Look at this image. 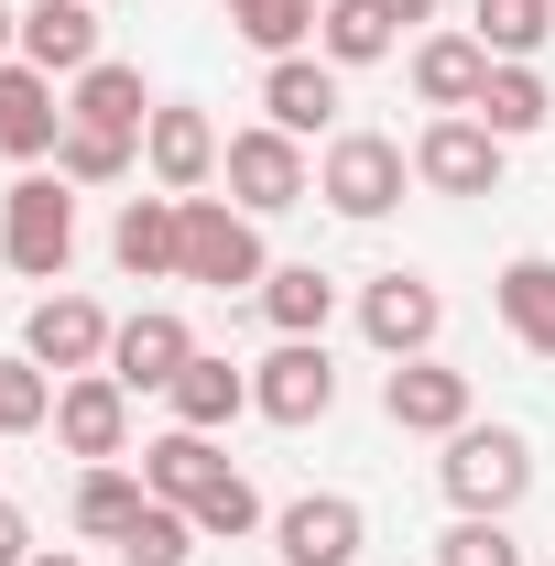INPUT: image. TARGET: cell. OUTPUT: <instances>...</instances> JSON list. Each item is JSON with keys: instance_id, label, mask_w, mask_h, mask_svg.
Returning a JSON list of instances; mask_svg holds the SVG:
<instances>
[{"instance_id": "obj_1", "label": "cell", "mask_w": 555, "mask_h": 566, "mask_svg": "<svg viewBox=\"0 0 555 566\" xmlns=\"http://www.w3.org/2000/svg\"><path fill=\"white\" fill-rule=\"evenodd\" d=\"M0 262L22 283H66V262H76V186L66 175H22L0 197Z\"/></svg>"}, {"instance_id": "obj_2", "label": "cell", "mask_w": 555, "mask_h": 566, "mask_svg": "<svg viewBox=\"0 0 555 566\" xmlns=\"http://www.w3.org/2000/svg\"><path fill=\"white\" fill-rule=\"evenodd\" d=\"M436 480H447L458 512H512V501L534 491V447H523L512 424H458L447 458H436Z\"/></svg>"}, {"instance_id": "obj_3", "label": "cell", "mask_w": 555, "mask_h": 566, "mask_svg": "<svg viewBox=\"0 0 555 566\" xmlns=\"http://www.w3.org/2000/svg\"><path fill=\"white\" fill-rule=\"evenodd\" d=\"M273 273V251H262V218L229 208V197H186V283H208V294H262Z\"/></svg>"}, {"instance_id": "obj_4", "label": "cell", "mask_w": 555, "mask_h": 566, "mask_svg": "<svg viewBox=\"0 0 555 566\" xmlns=\"http://www.w3.org/2000/svg\"><path fill=\"white\" fill-rule=\"evenodd\" d=\"M404 175H415V164H404L392 132H338L327 164H316V197H327L338 218H392L404 208Z\"/></svg>"}, {"instance_id": "obj_5", "label": "cell", "mask_w": 555, "mask_h": 566, "mask_svg": "<svg viewBox=\"0 0 555 566\" xmlns=\"http://www.w3.org/2000/svg\"><path fill=\"white\" fill-rule=\"evenodd\" d=\"M218 175H229V208H251V218H283V208H305V142L294 132H229V153H218Z\"/></svg>"}, {"instance_id": "obj_6", "label": "cell", "mask_w": 555, "mask_h": 566, "mask_svg": "<svg viewBox=\"0 0 555 566\" xmlns=\"http://www.w3.org/2000/svg\"><path fill=\"white\" fill-rule=\"evenodd\" d=\"M359 545H370V512L348 491H305L273 512V556L283 566H359Z\"/></svg>"}, {"instance_id": "obj_7", "label": "cell", "mask_w": 555, "mask_h": 566, "mask_svg": "<svg viewBox=\"0 0 555 566\" xmlns=\"http://www.w3.org/2000/svg\"><path fill=\"white\" fill-rule=\"evenodd\" d=\"M415 186H436V197H501V132H480L469 109L425 120V142H415Z\"/></svg>"}, {"instance_id": "obj_8", "label": "cell", "mask_w": 555, "mask_h": 566, "mask_svg": "<svg viewBox=\"0 0 555 566\" xmlns=\"http://www.w3.org/2000/svg\"><path fill=\"white\" fill-rule=\"evenodd\" d=\"M469 403H480V392H469V370H447L436 349L381 370V415L404 424V436H458V424H469Z\"/></svg>"}, {"instance_id": "obj_9", "label": "cell", "mask_w": 555, "mask_h": 566, "mask_svg": "<svg viewBox=\"0 0 555 566\" xmlns=\"http://www.w3.org/2000/svg\"><path fill=\"white\" fill-rule=\"evenodd\" d=\"M436 327H447V294H436L425 273H381L370 294H359V338H370L381 359H425Z\"/></svg>"}, {"instance_id": "obj_10", "label": "cell", "mask_w": 555, "mask_h": 566, "mask_svg": "<svg viewBox=\"0 0 555 566\" xmlns=\"http://www.w3.org/2000/svg\"><path fill=\"white\" fill-rule=\"evenodd\" d=\"M338 403V359H327V338H283L262 370H251V415H273V424H316Z\"/></svg>"}, {"instance_id": "obj_11", "label": "cell", "mask_w": 555, "mask_h": 566, "mask_svg": "<svg viewBox=\"0 0 555 566\" xmlns=\"http://www.w3.org/2000/svg\"><path fill=\"white\" fill-rule=\"evenodd\" d=\"M186 359H197V327L175 305H142V316H121V338H109V381L121 392H175Z\"/></svg>"}, {"instance_id": "obj_12", "label": "cell", "mask_w": 555, "mask_h": 566, "mask_svg": "<svg viewBox=\"0 0 555 566\" xmlns=\"http://www.w3.org/2000/svg\"><path fill=\"white\" fill-rule=\"evenodd\" d=\"M109 338H121V327H109L87 294H44L33 327H22V359H44V370H66V381H76V370H109Z\"/></svg>"}, {"instance_id": "obj_13", "label": "cell", "mask_w": 555, "mask_h": 566, "mask_svg": "<svg viewBox=\"0 0 555 566\" xmlns=\"http://www.w3.org/2000/svg\"><path fill=\"white\" fill-rule=\"evenodd\" d=\"M218 153H229V142H218L208 109H186V98H164V109H153V132H142V164H153V186H164V197H197V186L218 175Z\"/></svg>"}, {"instance_id": "obj_14", "label": "cell", "mask_w": 555, "mask_h": 566, "mask_svg": "<svg viewBox=\"0 0 555 566\" xmlns=\"http://www.w3.org/2000/svg\"><path fill=\"white\" fill-rule=\"evenodd\" d=\"M55 436H66V458H87V469L121 458V447H132V392H121L109 370H76L66 392H55Z\"/></svg>"}, {"instance_id": "obj_15", "label": "cell", "mask_w": 555, "mask_h": 566, "mask_svg": "<svg viewBox=\"0 0 555 566\" xmlns=\"http://www.w3.org/2000/svg\"><path fill=\"white\" fill-rule=\"evenodd\" d=\"M109 262H121L132 283L186 273V197H132V208H121V229H109Z\"/></svg>"}, {"instance_id": "obj_16", "label": "cell", "mask_w": 555, "mask_h": 566, "mask_svg": "<svg viewBox=\"0 0 555 566\" xmlns=\"http://www.w3.org/2000/svg\"><path fill=\"white\" fill-rule=\"evenodd\" d=\"M262 120H273V132H327V120H338V66H327V55H273V66H262Z\"/></svg>"}, {"instance_id": "obj_17", "label": "cell", "mask_w": 555, "mask_h": 566, "mask_svg": "<svg viewBox=\"0 0 555 566\" xmlns=\"http://www.w3.org/2000/svg\"><path fill=\"white\" fill-rule=\"evenodd\" d=\"M66 120L76 132H109V142H142L153 132V98H142V66H121V55H98V66L66 87Z\"/></svg>"}, {"instance_id": "obj_18", "label": "cell", "mask_w": 555, "mask_h": 566, "mask_svg": "<svg viewBox=\"0 0 555 566\" xmlns=\"http://www.w3.org/2000/svg\"><path fill=\"white\" fill-rule=\"evenodd\" d=\"M218 480H229V458H218V436H197V424H175V436H153V447H142V491L175 501V512H197Z\"/></svg>"}, {"instance_id": "obj_19", "label": "cell", "mask_w": 555, "mask_h": 566, "mask_svg": "<svg viewBox=\"0 0 555 566\" xmlns=\"http://www.w3.org/2000/svg\"><path fill=\"white\" fill-rule=\"evenodd\" d=\"M55 142H66V98H55V76H44V66H0V153L33 164V153H55Z\"/></svg>"}, {"instance_id": "obj_20", "label": "cell", "mask_w": 555, "mask_h": 566, "mask_svg": "<svg viewBox=\"0 0 555 566\" xmlns=\"http://www.w3.org/2000/svg\"><path fill=\"white\" fill-rule=\"evenodd\" d=\"M22 66L87 76L98 66V0H33V11H22Z\"/></svg>"}, {"instance_id": "obj_21", "label": "cell", "mask_w": 555, "mask_h": 566, "mask_svg": "<svg viewBox=\"0 0 555 566\" xmlns=\"http://www.w3.org/2000/svg\"><path fill=\"white\" fill-rule=\"evenodd\" d=\"M480 87H490V44L480 33H425L415 44V98L447 120V109H480Z\"/></svg>"}, {"instance_id": "obj_22", "label": "cell", "mask_w": 555, "mask_h": 566, "mask_svg": "<svg viewBox=\"0 0 555 566\" xmlns=\"http://www.w3.org/2000/svg\"><path fill=\"white\" fill-rule=\"evenodd\" d=\"M490 305H501V327H512V338H523L534 359H555V262H545V251L501 262V283H490Z\"/></svg>"}, {"instance_id": "obj_23", "label": "cell", "mask_w": 555, "mask_h": 566, "mask_svg": "<svg viewBox=\"0 0 555 566\" xmlns=\"http://www.w3.org/2000/svg\"><path fill=\"white\" fill-rule=\"evenodd\" d=\"M164 403H175V424H197V436H218V424H240L251 415V370H229V359H186V370H175V392H164Z\"/></svg>"}, {"instance_id": "obj_24", "label": "cell", "mask_w": 555, "mask_h": 566, "mask_svg": "<svg viewBox=\"0 0 555 566\" xmlns=\"http://www.w3.org/2000/svg\"><path fill=\"white\" fill-rule=\"evenodd\" d=\"M262 316H273L283 338H327V316H338V283L316 273V262H273V273H262Z\"/></svg>"}, {"instance_id": "obj_25", "label": "cell", "mask_w": 555, "mask_h": 566, "mask_svg": "<svg viewBox=\"0 0 555 566\" xmlns=\"http://www.w3.org/2000/svg\"><path fill=\"white\" fill-rule=\"evenodd\" d=\"M316 44H327V66H381V55L404 44V22H392L381 0H327V11H316Z\"/></svg>"}, {"instance_id": "obj_26", "label": "cell", "mask_w": 555, "mask_h": 566, "mask_svg": "<svg viewBox=\"0 0 555 566\" xmlns=\"http://www.w3.org/2000/svg\"><path fill=\"white\" fill-rule=\"evenodd\" d=\"M480 132H501V142H523V132H545L555 120V87L534 66H490V87H480V109H469Z\"/></svg>"}, {"instance_id": "obj_27", "label": "cell", "mask_w": 555, "mask_h": 566, "mask_svg": "<svg viewBox=\"0 0 555 566\" xmlns=\"http://www.w3.org/2000/svg\"><path fill=\"white\" fill-rule=\"evenodd\" d=\"M142 512H153V491H142L132 469H109V458H98V469L76 480V534H98V545H121Z\"/></svg>"}, {"instance_id": "obj_28", "label": "cell", "mask_w": 555, "mask_h": 566, "mask_svg": "<svg viewBox=\"0 0 555 566\" xmlns=\"http://www.w3.org/2000/svg\"><path fill=\"white\" fill-rule=\"evenodd\" d=\"M555 33V0H480V44L490 66H534V44Z\"/></svg>"}, {"instance_id": "obj_29", "label": "cell", "mask_w": 555, "mask_h": 566, "mask_svg": "<svg viewBox=\"0 0 555 566\" xmlns=\"http://www.w3.org/2000/svg\"><path fill=\"white\" fill-rule=\"evenodd\" d=\"M197 545H208V534H197V512H175V501H153V512H142V523L121 534V545H109V556H121V566H186Z\"/></svg>"}, {"instance_id": "obj_30", "label": "cell", "mask_w": 555, "mask_h": 566, "mask_svg": "<svg viewBox=\"0 0 555 566\" xmlns=\"http://www.w3.org/2000/svg\"><path fill=\"white\" fill-rule=\"evenodd\" d=\"M218 11H229V33L262 44V55H294V44L316 33V0H218Z\"/></svg>"}, {"instance_id": "obj_31", "label": "cell", "mask_w": 555, "mask_h": 566, "mask_svg": "<svg viewBox=\"0 0 555 566\" xmlns=\"http://www.w3.org/2000/svg\"><path fill=\"white\" fill-rule=\"evenodd\" d=\"M436 566H523V545H512L501 512H458V523L436 534Z\"/></svg>"}, {"instance_id": "obj_32", "label": "cell", "mask_w": 555, "mask_h": 566, "mask_svg": "<svg viewBox=\"0 0 555 566\" xmlns=\"http://www.w3.org/2000/svg\"><path fill=\"white\" fill-rule=\"evenodd\" d=\"M33 424H55V381H44V359H0V436H33Z\"/></svg>"}, {"instance_id": "obj_33", "label": "cell", "mask_w": 555, "mask_h": 566, "mask_svg": "<svg viewBox=\"0 0 555 566\" xmlns=\"http://www.w3.org/2000/svg\"><path fill=\"white\" fill-rule=\"evenodd\" d=\"M55 175H66V186H121V175H132V142L76 132V120H66V142H55Z\"/></svg>"}, {"instance_id": "obj_34", "label": "cell", "mask_w": 555, "mask_h": 566, "mask_svg": "<svg viewBox=\"0 0 555 566\" xmlns=\"http://www.w3.org/2000/svg\"><path fill=\"white\" fill-rule=\"evenodd\" d=\"M197 534H218V545H240V534H262V491H251V480L229 469V480H218V491L197 501Z\"/></svg>"}, {"instance_id": "obj_35", "label": "cell", "mask_w": 555, "mask_h": 566, "mask_svg": "<svg viewBox=\"0 0 555 566\" xmlns=\"http://www.w3.org/2000/svg\"><path fill=\"white\" fill-rule=\"evenodd\" d=\"M22 556H33V523H22V512L0 501V566H22Z\"/></svg>"}, {"instance_id": "obj_36", "label": "cell", "mask_w": 555, "mask_h": 566, "mask_svg": "<svg viewBox=\"0 0 555 566\" xmlns=\"http://www.w3.org/2000/svg\"><path fill=\"white\" fill-rule=\"evenodd\" d=\"M381 11H392L404 33H415V22H436V0H381Z\"/></svg>"}, {"instance_id": "obj_37", "label": "cell", "mask_w": 555, "mask_h": 566, "mask_svg": "<svg viewBox=\"0 0 555 566\" xmlns=\"http://www.w3.org/2000/svg\"><path fill=\"white\" fill-rule=\"evenodd\" d=\"M11 44H22V11H11V0H0V66H11Z\"/></svg>"}, {"instance_id": "obj_38", "label": "cell", "mask_w": 555, "mask_h": 566, "mask_svg": "<svg viewBox=\"0 0 555 566\" xmlns=\"http://www.w3.org/2000/svg\"><path fill=\"white\" fill-rule=\"evenodd\" d=\"M22 566H76V556H66V545H33V556H22Z\"/></svg>"}, {"instance_id": "obj_39", "label": "cell", "mask_w": 555, "mask_h": 566, "mask_svg": "<svg viewBox=\"0 0 555 566\" xmlns=\"http://www.w3.org/2000/svg\"><path fill=\"white\" fill-rule=\"evenodd\" d=\"M0 273H11V262H0Z\"/></svg>"}]
</instances>
